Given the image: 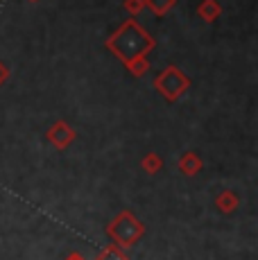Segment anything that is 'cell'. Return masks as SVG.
Listing matches in <instances>:
<instances>
[{
  "label": "cell",
  "instance_id": "cell-1",
  "mask_svg": "<svg viewBox=\"0 0 258 260\" xmlns=\"http://www.w3.org/2000/svg\"><path fill=\"white\" fill-rule=\"evenodd\" d=\"M107 48L127 63L129 73H134L136 77H141V75L147 71L145 52H150V50L154 48V39H152L138 23L127 21L107 41Z\"/></svg>",
  "mask_w": 258,
  "mask_h": 260
},
{
  "label": "cell",
  "instance_id": "cell-2",
  "mask_svg": "<svg viewBox=\"0 0 258 260\" xmlns=\"http://www.w3.org/2000/svg\"><path fill=\"white\" fill-rule=\"evenodd\" d=\"M145 236V224L132 211H120L107 224V238L122 249H132Z\"/></svg>",
  "mask_w": 258,
  "mask_h": 260
},
{
  "label": "cell",
  "instance_id": "cell-3",
  "mask_svg": "<svg viewBox=\"0 0 258 260\" xmlns=\"http://www.w3.org/2000/svg\"><path fill=\"white\" fill-rule=\"evenodd\" d=\"M154 86H156V91L168 100V102H177V100L188 91L190 79H188L177 66H168L166 71L154 79Z\"/></svg>",
  "mask_w": 258,
  "mask_h": 260
},
{
  "label": "cell",
  "instance_id": "cell-4",
  "mask_svg": "<svg viewBox=\"0 0 258 260\" xmlns=\"http://www.w3.org/2000/svg\"><path fill=\"white\" fill-rule=\"evenodd\" d=\"M46 138H48V143H50L54 149L63 152V149H68L73 143H75L77 134H75V129L66 122V120H57V122H54L52 127L46 132Z\"/></svg>",
  "mask_w": 258,
  "mask_h": 260
},
{
  "label": "cell",
  "instance_id": "cell-5",
  "mask_svg": "<svg viewBox=\"0 0 258 260\" xmlns=\"http://www.w3.org/2000/svg\"><path fill=\"white\" fill-rule=\"evenodd\" d=\"M177 168H179V172L183 177L192 179L197 177V174L202 172V168H204V161H202V156L197 152H183L179 156V163H177Z\"/></svg>",
  "mask_w": 258,
  "mask_h": 260
},
{
  "label": "cell",
  "instance_id": "cell-6",
  "mask_svg": "<svg viewBox=\"0 0 258 260\" xmlns=\"http://www.w3.org/2000/svg\"><path fill=\"white\" fill-rule=\"evenodd\" d=\"M238 206H240V194H238L236 190L227 188L215 194V208L222 215H233L238 211Z\"/></svg>",
  "mask_w": 258,
  "mask_h": 260
},
{
  "label": "cell",
  "instance_id": "cell-7",
  "mask_svg": "<svg viewBox=\"0 0 258 260\" xmlns=\"http://www.w3.org/2000/svg\"><path fill=\"white\" fill-rule=\"evenodd\" d=\"M95 260H132V256L127 253V249H122V247H118V244L109 242L107 247L98 253Z\"/></svg>",
  "mask_w": 258,
  "mask_h": 260
},
{
  "label": "cell",
  "instance_id": "cell-8",
  "mask_svg": "<svg viewBox=\"0 0 258 260\" xmlns=\"http://www.w3.org/2000/svg\"><path fill=\"white\" fill-rule=\"evenodd\" d=\"M141 168H143V172H145V174H150V177H156V174L163 170V158L158 156L156 152H150V154H145V156H143Z\"/></svg>",
  "mask_w": 258,
  "mask_h": 260
},
{
  "label": "cell",
  "instance_id": "cell-9",
  "mask_svg": "<svg viewBox=\"0 0 258 260\" xmlns=\"http://www.w3.org/2000/svg\"><path fill=\"white\" fill-rule=\"evenodd\" d=\"M200 14H202V18H206V21H215V16H217V5H215V3L202 5V7H200Z\"/></svg>",
  "mask_w": 258,
  "mask_h": 260
},
{
  "label": "cell",
  "instance_id": "cell-10",
  "mask_svg": "<svg viewBox=\"0 0 258 260\" xmlns=\"http://www.w3.org/2000/svg\"><path fill=\"white\" fill-rule=\"evenodd\" d=\"M63 260H86V258H84L82 253H77V251H71V253H68V256L63 258Z\"/></svg>",
  "mask_w": 258,
  "mask_h": 260
},
{
  "label": "cell",
  "instance_id": "cell-11",
  "mask_svg": "<svg viewBox=\"0 0 258 260\" xmlns=\"http://www.w3.org/2000/svg\"><path fill=\"white\" fill-rule=\"evenodd\" d=\"M9 77V71H7V68H5L3 66V63H0V84H3L5 82V79H7Z\"/></svg>",
  "mask_w": 258,
  "mask_h": 260
}]
</instances>
